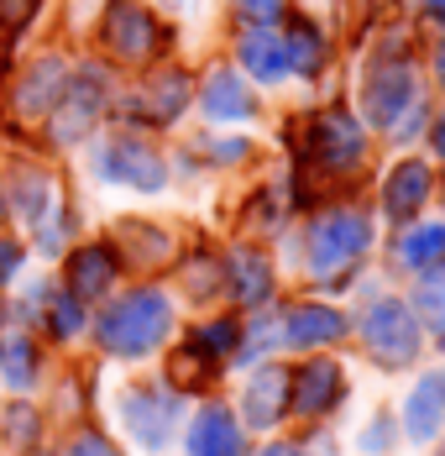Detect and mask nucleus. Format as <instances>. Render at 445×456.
Returning <instances> with one entry per match:
<instances>
[{
	"mask_svg": "<svg viewBox=\"0 0 445 456\" xmlns=\"http://www.w3.org/2000/svg\"><path fill=\"white\" fill-rule=\"evenodd\" d=\"M168 325H174V305H168V294H158V289H136L126 299H116L105 315H100V346L110 352V357H147L163 336H168Z\"/></svg>",
	"mask_w": 445,
	"mask_h": 456,
	"instance_id": "obj_1",
	"label": "nucleus"
},
{
	"mask_svg": "<svg viewBox=\"0 0 445 456\" xmlns=\"http://www.w3.org/2000/svg\"><path fill=\"white\" fill-rule=\"evenodd\" d=\"M372 247V221L361 210H330L310 226V273L325 278L336 289V278H346Z\"/></svg>",
	"mask_w": 445,
	"mask_h": 456,
	"instance_id": "obj_2",
	"label": "nucleus"
},
{
	"mask_svg": "<svg viewBox=\"0 0 445 456\" xmlns=\"http://www.w3.org/2000/svg\"><path fill=\"white\" fill-rule=\"evenodd\" d=\"M419 105V79H414V63L403 53H377L372 69H367V85H361V110L372 126L383 132H399V121Z\"/></svg>",
	"mask_w": 445,
	"mask_h": 456,
	"instance_id": "obj_3",
	"label": "nucleus"
},
{
	"mask_svg": "<svg viewBox=\"0 0 445 456\" xmlns=\"http://www.w3.org/2000/svg\"><path fill=\"white\" fill-rule=\"evenodd\" d=\"M361 341L367 352L383 367H414L419 362V346H425V330H419V315L403 305V299H377L367 320H361Z\"/></svg>",
	"mask_w": 445,
	"mask_h": 456,
	"instance_id": "obj_4",
	"label": "nucleus"
},
{
	"mask_svg": "<svg viewBox=\"0 0 445 456\" xmlns=\"http://www.w3.org/2000/svg\"><path fill=\"white\" fill-rule=\"evenodd\" d=\"M105 74L100 69H79V74H69L63 79V94L53 100V137L58 142H79L89 137V126L105 116Z\"/></svg>",
	"mask_w": 445,
	"mask_h": 456,
	"instance_id": "obj_5",
	"label": "nucleus"
},
{
	"mask_svg": "<svg viewBox=\"0 0 445 456\" xmlns=\"http://www.w3.org/2000/svg\"><path fill=\"white\" fill-rule=\"evenodd\" d=\"M361 126L346 110H320L310 121V163H320L325 174H346L361 163Z\"/></svg>",
	"mask_w": 445,
	"mask_h": 456,
	"instance_id": "obj_6",
	"label": "nucleus"
},
{
	"mask_svg": "<svg viewBox=\"0 0 445 456\" xmlns=\"http://www.w3.org/2000/svg\"><path fill=\"white\" fill-rule=\"evenodd\" d=\"M100 179H110V183H126V189H163L168 183V168H163V158L147 147V142H132V137H121V142H110L105 152H100Z\"/></svg>",
	"mask_w": 445,
	"mask_h": 456,
	"instance_id": "obj_7",
	"label": "nucleus"
},
{
	"mask_svg": "<svg viewBox=\"0 0 445 456\" xmlns=\"http://www.w3.org/2000/svg\"><path fill=\"white\" fill-rule=\"evenodd\" d=\"M341 394H346V372L330 357H314L288 372V410L294 414H330L341 404Z\"/></svg>",
	"mask_w": 445,
	"mask_h": 456,
	"instance_id": "obj_8",
	"label": "nucleus"
},
{
	"mask_svg": "<svg viewBox=\"0 0 445 456\" xmlns=\"http://www.w3.org/2000/svg\"><path fill=\"white\" fill-rule=\"evenodd\" d=\"M121 419H126V430H132L142 446H163V441L174 436V425H178V399L174 394H163V388H152V383L126 388V399H121Z\"/></svg>",
	"mask_w": 445,
	"mask_h": 456,
	"instance_id": "obj_9",
	"label": "nucleus"
},
{
	"mask_svg": "<svg viewBox=\"0 0 445 456\" xmlns=\"http://www.w3.org/2000/svg\"><path fill=\"white\" fill-rule=\"evenodd\" d=\"M105 47L126 63H142L147 53H158V21L136 5V0H110L105 11Z\"/></svg>",
	"mask_w": 445,
	"mask_h": 456,
	"instance_id": "obj_10",
	"label": "nucleus"
},
{
	"mask_svg": "<svg viewBox=\"0 0 445 456\" xmlns=\"http://www.w3.org/2000/svg\"><path fill=\"white\" fill-rule=\"evenodd\" d=\"M430 194H435V174H430V163L403 158L399 168L388 174V183H383V216H388V221H414V216L425 210Z\"/></svg>",
	"mask_w": 445,
	"mask_h": 456,
	"instance_id": "obj_11",
	"label": "nucleus"
},
{
	"mask_svg": "<svg viewBox=\"0 0 445 456\" xmlns=\"http://www.w3.org/2000/svg\"><path fill=\"white\" fill-rule=\"evenodd\" d=\"M403 430H409V441H419V446H430L445 430V367L425 372V378L414 383V394L403 399Z\"/></svg>",
	"mask_w": 445,
	"mask_h": 456,
	"instance_id": "obj_12",
	"label": "nucleus"
},
{
	"mask_svg": "<svg viewBox=\"0 0 445 456\" xmlns=\"http://www.w3.org/2000/svg\"><path fill=\"white\" fill-rule=\"evenodd\" d=\"M183 456H247V441H241L236 414L221 410V404L199 410L194 425H189V446H183Z\"/></svg>",
	"mask_w": 445,
	"mask_h": 456,
	"instance_id": "obj_13",
	"label": "nucleus"
},
{
	"mask_svg": "<svg viewBox=\"0 0 445 456\" xmlns=\"http://www.w3.org/2000/svg\"><path fill=\"white\" fill-rule=\"evenodd\" d=\"M346 336V315L336 310V305H294L288 315H283V341L288 346H336Z\"/></svg>",
	"mask_w": 445,
	"mask_h": 456,
	"instance_id": "obj_14",
	"label": "nucleus"
},
{
	"mask_svg": "<svg viewBox=\"0 0 445 456\" xmlns=\"http://www.w3.org/2000/svg\"><path fill=\"white\" fill-rule=\"evenodd\" d=\"M241 414L252 430H272L288 414V367H263L241 394Z\"/></svg>",
	"mask_w": 445,
	"mask_h": 456,
	"instance_id": "obj_15",
	"label": "nucleus"
},
{
	"mask_svg": "<svg viewBox=\"0 0 445 456\" xmlns=\"http://www.w3.org/2000/svg\"><path fill=\"white\" fill-rule=\"evenodd\" d=\"M225 283H231L236 305H263L267 294H272V263L257 247H236L231 263H225Z\"/></svg>",
	"mask_w": 445,
	"mask_h": 456,
	"instance_id": "obj_16",
	"label": "nucleus"
},
{
	"mask_svg": "<svg viewBox=\"0 0 445 456\" xmlns=\"http://www.w3.org/2000/svg\"><path fill=\"white\" fill-rule=\"evenodd\" d=\"M252 110H257V100H252V90H247L241 74L215 69V74L205 79V116H210V121H247Z\"/></svg>",
	"mask_w": 445,
	"mask_h": 456,
	"instance_id": "obj_17",
	"label": "nucleus"
},
{
	"mask_svg": "<svg viewBox=\"0 0 445 456\" xmlns=\"http://www.w3.org/2000/svg\"><path fill=\"white\" fill-rule=\"evenodd\" d=\"M63 58H37L27 74H21V90H16V110L21 116H47L53 100L63 94Z\"/></svg>",
	"mask_w": 445,
	"mask_h": 456,
	"instance_id": "obj_18",
	"label": "nucleus"
},
{
	"mask_svg": "<svg viewBox=\"0 0 445 456\" xmlns=\"http://www.w3.org/2000/svg\"><path fill=\"white\" fill-rule=\"evenodd\" d=\"M116 283V252L110 247H79L69 257V294L74 299H94Z\"/></svg>",
	"mask_w": 445,
	"mask_h": 456,
	"instance_id": "obj_19",
	"label": "nucleus"
},
{
	"mask_svg": "<svg viewBox=\"0 0 445 456\" xmlns=\"http://www.w3.org/2000/svg\"><path fill=\"white\" fill-rule=\"evenodd\" d=\"M183 105H189V79H183V74H158L147 90L136 94V110H142L147 121H158V126L178 121Z\"/></svg>",
	"mask_w": 445,
	"mask_h": 456,
	"instance_id": "obj_20",
	"label": "nucleus"
},
{
	"mask_svg": "<svg viewBox=\"0 0 445 456\" xmlns=\"http://www.w3.org/2000/svg\"><path fill=\"white\" fill-rule=\"evenodd\" d=\"M241 63H247V74H252V79H263V85H278V79L288 74V58H283V37H272L267 27L247 32V37H241Z\"/></svg>",
	"mask_w": 445,
	"mask_h": 456,
	"instance_id": "obj_21",
	"label": "nucleus"
},
{
	"mask_svg": "<svg viewBox=\"0 0 445 456\" xmlns=\"http://www.w3.org/2000/svg\"><path fill=\"white\" fill-rule=\"evenodd\" d=\"M399 257H403V268H414V273H430V268H441V263H445V226H441V221H430V226H414V231L399 241Z\"/></svg>",
	"mask_w": 445,
	"mask_h": 456,
	"instance_id": "obj_22",
	"label": "nucleus"
},
{
	"mask_svg": "<svg viewBox=\"0 0 445 456\" xmlns=\"http://www.w3.org/2000/svg\"><path fill=\"white\" fill-rule=\"evenodd\" d=\"M283 58H288L294 74H320V63H325V37L314 32L310 21H294L288 37H283Z\"/></svg>",
	"mask_w": 445,
	"mask_h": 456,
	"instance_id": "obj_23",
	"label": "nucleus"
},
{
	"mask_svg": "<svg viewBox=\"0 0 445 456\" xmlns=\"http://www.w3.org/2000/svg\"><path fill=\"white\" fill-rule=\"evenodd\" d=\"M419 325H435L445 330V273L441 268H430V273H419V289H414V305H409Z\"/></svg>",
	"mask_w": 445,
	"mask_h": 456,
	"instance_id": "obj_24",
	"label": "nucleus"
},
{
	"mask_svg": "<svg viewBox=\"0 0 445 456\" xmlns=\"http://www.w3.org/2000/svg\"><path fill=\"white\" fill-rule=\"evenodd\" d=\"M47 194H53V183L43 174H21V183H16V210H21L27 226H37L47 216Z\"/></svg>",
	"mask_w": 445,
	"mask_h": 456,
	"instance_id": "obj_25",
	"label": "nucleus"
},
{
	"mask_svg": "<svg viewBox=\"0 0 445 456\" xmlns=\"http://www.w3.org/2000/svg\"><path fill=\"white\" fill-rule=\"evenodd\" d=\"M0 367H5V378H11L16 388H27V383L37 378V352H32V341L11 336V341H5V352H0Z\"/></svg>",
	"mask_w": 445,
	"mask_h": 456,
	"instance_id": "obj_26",
	"label": "nucleus"
},
{
	"mask_svg": "<svg viewBox=\"0 0 445 456\" xmlns=\"http://www.w3.org/2000/svg\"><path fill=\"white\" fill-rule=\"evenodd\" d=\"M236 341H241V325H236V320H215V325L194 330V346H199L205 357H215V362L236 352Z\"/></svg>",
	"mask_w": 445,
	"mask_h": 456,
	"instance_id": "obj_27",
	"label": "nucleus"
},
{
	"mask_svg": "<svg viewBox=\"0 0 445 456\" xmlns=\"http://www.w3.org/2000/svg\"><path fill=\"white\" fill-rule=\"evenodd\" d=\"M79 325H85V310H79V299L74 294H58L53 299V336H79Z\"/></svg>",
	"mask_w": 445,
	"mask_h": 456,
	"instance_id": "obj_28",
	"label": "nucleus"
},
{
	"mask_svg": "<svg viewBox=\"0 0 445 456\" xmlns=\"http://www.w3.org/2000/svg\"><path fill=\"white\" fill-rule=\"evenodd\" d=\"M236 11H241V21H252V27H272V21L283 16V0H236Z\"/></svg>",
	"mask_w": 445,
	"mask_h": 456,
	"instance_id": "obj_29",
	"label": "nucleus"
},
{
	"mask_svg": "<svg viewBox=\"0 0 445 456\" xmlns=\"http://www.w3.org/2000/svg\"><path fill=\"white\" fill-rule=\"evenodd\" d=\"M63 456H121L105 436H94V430H85V436H74L69 446H63Z\"/></svg>",
	"mask_w": 445,
	"mask_h": 456,
	"instance_id": "obj_30",
	"label": "nucleus"
},
{
	"mask_svg": "<svg viewBox=\"0 0 445 456\" xmlns=\"http://www.w3.org/2000/svg\"><path fill=\"white\" fill-rule=\"evenodd\" d=\"M272 341H283V320H257V325L247 330V352H263Z\"/></svg>",
	"mask_w": 445,
	"mask_h": 456,
	"instance_id": "obj_31",
	"label": "nucleus"
},
{
	"mask_svg": "<svg viewBox=\"0 0 445 456\" xmlns=\"http://www.w3.org/2000/svg\"><path fill=\"white\" fill-rule=\"evenodd\" d=\"M37 11V0H0V27H21Z\"/></svg>",
	"mask_w": 445,
	"mask_h": 456,
	"instance_id": "obj_32",
	"label": "nucleus"
},
{
	"mask_svg": "<svg viewBox=\"0 0 445 456\" xmlns=\"http://www.w3.org/2000/svg\"><path fill=\"white\" fill-rule=\"evenodd\" d=\"M16 263H21V247L16 241H0V283L16 273Z\"/></svg>",
	"mask_w": 445,
	"mask_h": 456,
	"instance_id": "obj_33",
	"label": "nucleus"
},
{
	"mask_svg": "<svg viewBox=\"0 0 445 456\" xmlns=\"http://www.w3.org/2000/svg\"><path fill=\"white\" fill-rule=\"evenodd\" d=\"M63 231H69V221H47L43 226V252H58V247H63Z\"/></svg>",
	"mask_w": 445,
	"mask_h": 456,
	"instance_id": "obj_34",
	"label": "nucleus"
},
{
	"mask_svg": "<svg viewBox=\"0 0 445 456\" xmlns=\"http://www.w3.org/2000/svg\"><path fill=\"white\" fill-rule=\"evenodd\" d=\"M210 152H215V163H236V158H247V142H215Z\"/></svg>",
	"mask_w": 445,
	"mask_h": 456,
	"instance_id": "obj_35",
	"label": "nucleus"
},
{
	"mask_svg": "<svg viewBox=\"0 0 445 456\" xmlns=\"http://www.w3.org/2000/svg\"><path fill=\"white\" fill-rule=\"evenodd\" d=\"M361 441H367V452H383V441H388V425H383V419H377V425H367V436H361Z\"/></svg>",
	"mask_w": 445,
	"mask_h": 456,
	"instance_id": "obj_36",
	"label": "nucleus"
},
{
	"mask_svg": "<svg viewBox=\"0 0 445 456\" xmlns=\"http://www.w3.org/2000/svg\"><path fill=\"white\" fill-rule=\"evenodd\" d=\"M263 456H304V452H299V446H267Z\"/></svg>",
	"mask_w": 445,
	"mask_h": 456,
	"instance_id": "obj_37",
	"label": "nucleus"
},
{
	"mask_svg": "<svg viewBox=\"0 0 445 456\" xmlns=\"http://www.w3.org/2000/svg\"><path fill=\"white\" fill-rule=\"evenodd\" d=\"M435 152H441V158H445V116H441V121H435Z\"/></svg>",
	"mask_w": 445,
	"mask_h": 456,
	"instance_id": "obj_38",
	"label": "nucleus"
},
{
	"mask_svg": "<svg viewBox=\"0 0 445 456\" xmlns=\"http://www.w3.org/2000/svg\"><path fill=\"white\" fill-rule=\"evenodd\" d=\"M441 85H445V47H441Z\"/></svg>",
	"mask_w": 445,
	"mask_h": 456,
	"instance_id": "obj_39",
	"label": "nucleus"
},
{
	"mask_svg": "<svg viewBox=\"0 0 445 456\" xmlns=\"http://www.w3.org/2000/svg\"><path fill=\"white\" fill-rule=\"evenodd\" d=\"M435 11H441V16H445V0H435Z\"/></svg>",
	"mask_w": 445,
	"mask_h": 456,
	"instance_id": "obj_40",
	"label": "nucleus"
},
{
	"mask_svg": "<svg viewBox=\"0 0 445 456\" xmlns=\"http://www.w3.org/2000/svg\"><path fill=\"white\" fill-rule=\"evenodd\" d=\"M0 216H5V200H0Z\"/></svg>",
	"mask_w": 445,
	"mask_h": 456,
	"instance_id": "obj_41",
	"label": "nucleus"
},
{
	"mask_svg": "<svg viewBox=\"0 0 445 456\" xmlns=\"http://www.w3.org/2000/svg\"><path fill=\"white\" fill-rule=\"evenodd\" d=\"M441 456H445V452H441Z\"/></svg>",
	"mask_w": 445,
	"mask_h": 456,
	"instance_id": "obj_42",
	"label": "nucleus"
}]
</instances>
